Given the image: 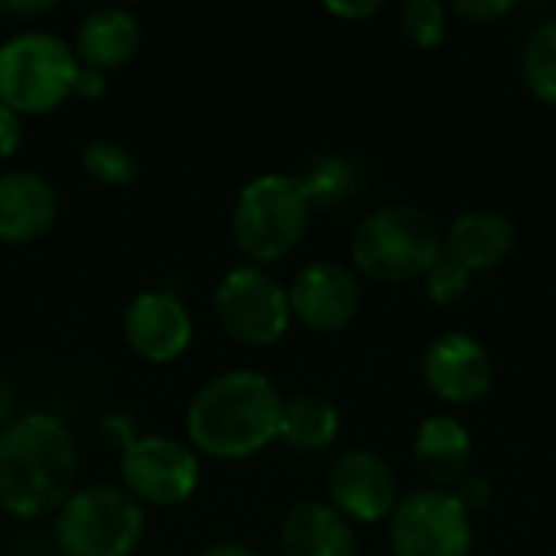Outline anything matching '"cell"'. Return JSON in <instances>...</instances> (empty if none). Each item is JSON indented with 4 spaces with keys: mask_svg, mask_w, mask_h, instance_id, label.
Returning <instances> with one entry per match:
<instances>
[{
    "mask_svg": "<svg viewBox=\"0 0 556 556\" xmlns=\"http://www.w3.org/2000/svg\"><path fill=\"white\" fill-rule=\"evenodd\" d=\"M283 394L251 368L208 378L186 407V443L208 459L235 463L257 456L280 433Z\"/></svg>",
    "mask_w": 556,
    "mask_h": 556,
    "instance_id": "1",
    "label": "cell"
},
{
    "mask_svg": "<svg viewBox=\"0 0 556 556\" xmlns=\"http://www.w3.org/2000/svg\"><path fill=\"white\" fill-rule=\"evenodd\" d=\"M78 443L65 420L46 410L16 414L0 430V508L13 518H46L75 492Z\"/></svg>",
    "mask_w": 556,
    "mask_h": 556,
    "instance_id": "2",
    "label": "cell"
},
{
    "mask_svg": "<svg viewBox=\"0 0 556 556\" xmlns=\"http://www.w3.org/2000/svg\"><path fill=\"white\" fill-rule=\"evenodd\" d=\"M352 270L375 283L424 280L443 257V228L420 205H384L368 212L349 241Z\"/></svg>",
    "mask_w": 556,
    "mask_h": 556,
    "instance_id": "3",
    "label": "cell"
},
{
    "mask_svg": "<svg viewBox=\"0 0 556 556\" xmlns=\"http://www.w3.org/2000/svg\"><path fill=\"white\" fill-rule=\"evenodd\" d=\"M313 202L293 173H261L241 186L231 208V238L238 251L267 267L296 251L309 228Z\"/></svg>",
    "mask_w": 556,
    "mask_h": 556,
    "instance_id": "4",
    "label": "cell"
},
{
    "mask_svg": "<svg viewBox=\"0 0 556 556\" xmlns=\"http://www.w3.org/2000/svg\"><path fill=\"white\" fill-rule=\"evenodd\" d=\"M78 59L62 36L23 29L0 42V104L39 117L72 98Z\"/></svg>",
    "mask_w": 556,
    "mask_h": 556,
    "instance_id": "5",
    "label": "cell"
},
{
    "mask_svg": "<svg viewBox=\"0 0 556 556\" xmlns=\"http://www.w3.org/2000/svg\"><path fill=\"white\" fill-rule=\"evenodd\" d=\"M143 528V505L108 482L75 489L52 515V534L62 556H130Z\"/></svg>",
    "mask_w": 556,
    "mask_h": 556,
    "instance_id": "6",
    "label": "cell"
},
{
    "mask_svg": "<svg viewBox=\"0 0 556 556\" xmlns=\"http://www.w3.org/2000/svg\"><path fill=\"white\" fill-rule=\"evenodd\" d=\"M212 309L222 332L244 349H270L293 326L287 287L257 264L225 270L215 283Z\"/></svg>",
    "mask_w": 556,
    "mask_h": 556,
    "instance_id": "7",
    "label": "cell"
},
{
    "mask_svg": "<svg viewBox=\"0 0 556 556\" xmlns=\"http://www.w3.org/2000/svg\"><path fill=\"white\" fill-rule=\"evenodd\" d=\"M117 476H121V489L134 502L153 508H173L195 495L202 482V463L189 443L176 437L150 433V437H134L127 446H121Z\"/></svg>",
    "mask_w": 556,
    "mask_h": 556,
    "instance_id": "8",
    "label": "cell"
},
{
    "mask_svg": "<svg viewBox=\"0 0 556 556\" xmlns=\"http://www.w3.org/2000/svg\"><path fill=\"white\" fill-rule=\"evenodd\" d=\"M388 541L394 556H469L472 515L450 489H417L388 518Z\"/></svg>",
    "mask_w": 556,
    "mask_h": 556,
    "instance_id": "9",
    "label": "cell"
},
{
    "mask_svg": "<svg viewBox=\"0 0 556 556\" xmlns=\"http://www.w3.org/2000/svg\"><path fill=\"white\" fill-rule=\"evenodd\" d=\"M326 502L352 525L388 521L401 502V482L391 463L371 450L342 453L326 476Z\"/></svg>",
    "mask_w": 556,
    "mask_h": 556,
    "instance_id": "10",
    "label": "cell"
},
{
    "mask_svg": "<svg viewBox=\"0 0 556 556\" xmlns=\"http://www.w3.org/2000/svg\"><path fill=\"white\" fill-rule=\"evenodd\" d=\"M293 323L309 332H342L362 313V280L349 264L313 261L296 270L287 287Z\"/></svg>",
    "mask_w": 556,
    "mask_h": 556,
    "instance_id": "11",
    "label": "cell"
},
{
    "mask_svg": "<svg viewBox=\"0 0 556 556\" xmlns=\"http://www.w3.org/2000/svg\"><path fill=\"white\" fill-rule=\"evenodd\" d=\"M420 378L427 391L440 397L443 404L469 407L492 391L495 368H492L489 349L476 336L453 329V332L437 336L424 349Z\"/></svg>",
    "mask_w": 556,
    "mask_h": 556,
    "instance_id": "12",
    "label": "cell"
},
{
    "mask_svg": "<svg viewBox=\"0 0 556 556\" xmlns=\"http://www.w3.org/2000/svg\"><path fill=\"white\" fill-rule=\"evenodd\" d=\"M127 349L150 365H169L192 345V316L186 303L169 290H140L130 296L121 316Z\"/></svg>",
    "mask_w": 556,
    "mask_h": 556,
    "instance_id": "13",
    "label": "cell"
},
{
    "mask_svg": "<svg viewBox=\"0 0 556 556\" xmlns=\"http://www.w3.org/2000/svg\"><path fill=\"white\" fill-rule=\"evenodd\" d=\"M59 218L55 186L36 169L0 173V244H33Z\"/></svg>",
    "mask_w": 556,
    "mask_h": 556,
    "instance_id": "14",
    "label": "cell"
},
{
    "mask_svg": "<svg viewBox=\"0 0 556 556\" xmlns=\"http://www.w3.org/2000/svg\"><path fill=\"white\" fill-rule=\"evenodd\" d=\"M283 556H358L355 525L345 521L329 502H296L280 521Z\"/></svg>",
    "mask_w": 556,
    "mask_h": 556,
    "instance_id": "15",
    "label": "cell"
},
{
    "mask_svg": "<svg viewBox=\"0 0 556 556\" xmlns=\"http://www.w3.org/2000/svg\"><path fill=\"white\" fill-rule=\"evenodd\" d=\"M140 39H143V29L130 10L94 7L75 26L72 52H75L78 65H88V68H98L108 75L111 68H121L137 55Z\"/></svg>",
    "mask_w": 556,
    "mask_h": 556,
    "instance_id": "16",
    "label": "cell"
},
{
    "mask_svg": "<svg viewBox=\"0 0 556 556\" xmlns=\"http://www.w3.org/2000/svg\"><path fill=\"white\" fill-rule=\"evenodd\" d=\"M515 222L495 208H469L443 231V254L463 270L479 274L505 264L515 248Z\"/></svg>",
    "mask_w": 556,
    "mask_h": 556,
    "instance_id": "17",
    "label": "cell"
},
{
    "mask_svg": "<svg viewBox=\"0 0 556 556\" xmlns=\"http://www.w3.org/2000/svg\"><path fill=\"white\" fill-rule=\"evenodd\" d=\"M414 466L430 489H456L472 466V433L450 414L427 417L414 433Z\"/></svg>",
    "mask_w": 556,
    "mask_h": 556,
    "instance_id": "18",
    "label": "cell"
},
{
    "mask_svg": "<svg viewBox=\"0 0 556 556\" xmlns=\"http://www.w3.org/2000/svg\"><path fill=\"white\" fill-rule=\"evenodd\" d=\"M339 433H342V414L329 397L313 394V391L283 397L277 440H283L290 450L319 453V450H329L339 440Z\"/></svg>",
    "mask_w": 556,
    "mask_h": 556,
    "instance_id": "19",
    "label": "cell"
},
{
    "mask_svg": "<svg viewBox=\"0 0 556 556\" xmlns=\"http://www.w3.org/2000/svg\"><path fill=\"white\" fill-rule=\"evenodd\" d=\"M296 176H300L313 208L316 205L336 208V205H345V202L358 199V192H362V169L345 153H319Z\"/></svg>",
    "mask_w": 556,
    "mask_h": 556,
    "instance_id": "20",
    "label": "cell"
},
{
    "mask_svg": "<svg viewBox=\"0 0 556 556\" xmlns=\"http://www.w3.org/2000/svg\"><path fill=\"white\" fill-rule=\"evenodd\" d=\"M521 78L541 104L556 108V16L541 20L528 33L521 49Z\"/></svg>",
    "mask_w": 556,
    "mask_h": 556,
    "instance_id": "21",
    "label": "cell"
},
{
    "mask_svg": "<svg viewBox=\"0 0 556 556\" xmlns=\"http://www.w3.org/2000/svg\"><path fill=\"white\" fill-rule=\"evenodd\" d=\"M81 169L98 182V186H108V189H124L137 179V156L117 143V140H88L81 147Z\"/></svg>",
    "mask_w": 556,
    "mask_h": 556,
    "instance_id": "22",
    "label": "cell"
},
{
    "mask_svg": "<svg viewBox=\"0 0 556 556\" xmlns=\"http://www.w3.org/2000/svg\"><path fill=\"white\" fill-rule=\"evenodd\" d=\"M401 33L417 49H437L450 33V10L437 0H407L401 7Z\"/></svg>",
    "mask_w": 556,
    "mask_h": 556,
    "instance_id": "23",
    "label": "cell"
},
{
    "mask_svg": "<svg viewBox=\"0 0 556 556\" xmlns=\"http://www.w3.org/2000/svg\"><path fill=\"white\" fill-rule=\"evenodd\" d=\"M472 287V274L463 270L456 261H450L446 254L430 267V274L424 277V290L437 306H456L469 296Z\"/></svg>",
    "mask_w": 556,
    "mask_h": 556,
    "instance_id": "24",
    "label": "cell"
},
{
    "mask_svg": "<svg viewBox=\"0 0 556 556\" xmlns=\"http://www.w3.org/2000/svg\"><path fill=\"white\" fill-rule=\"evenodd\" d=\"M453 13L459 16V20H469V23H482V26H489V23H498L502 16H508V13H515V3L511 0H459L456 7H453Z\"/></svg>",
    "mask_w": 556,
    "mask_h": 556,
    "instance_id": "25",
    "label": "cell"
},
{
    "mask_svg": "<svg viewBox=\"0 0 556 556\" xmlns=\"http://www.w3.org/2000/svg\"><path fill=\"white\" fill-rule=\"evenodd\" d=\"M450 492L463 502V508H466L469 515L485 511V508L492 505V498H495V489H492V482H489L485 476H463L459 485L450 489Z\"/></svg>",
    "mask_w": 556,
    "mask_h": 556,
    "instance_id": "26",
    "label": "cell"
},
{
    "mask_svg": "<svg viewBox=\"0 0 556 556\" xmlns=\"http://www.w3.org/2000/svg\"><path fill=\"white\" fill-rule=\"evenodd\" d=\"M23 137H26L23 117L13 108L0 104V160L16 156V150L23 147Z\"/></svg>",
    "mask_w": 556,
    "mask_h": 556,
    "instance_id": "27",
    "label": "cell"
},
{
    "mask_svg": "<svg viewBox=\"0 0 556 556\" xmlns=\"http://www.w3.org/2000/svg\"><path fill=\"white\" fill-rule=\"evenodd\" d=\"M108 91V75L98 72V68H88V65H78V75H75V85H72V98L78 101H94Z\"/></svg>",
    "mask_w": 556,
    "mask_h": 556,
    "instance_id": "28",
    "label": "cell"
},
{
    "mask_svg": "<svg viewBox=\"0 0 556 556\" xmlns=\"http://www.w3.org/2000/svg\"><path fill=\"white\" fill-rule=\"evenodd\" d=\"M326 10L332 13V16H342V20H368V16H375V13H381V0H358V3H345V0H332V3H326Z\"/></svg>",
    "mask_w": 556,
    "mask_h": 556,
    "instance_id": "29",
    "label": "cell"
},
{
    "mask_svg": "<svg viewBox=\"0 0 556 556\" xmlns=\"http://www.w3.org/2000/svg\"><path fill=\"white\" fill-rule=\"evenodd\" d=\"M101 430H104L117 446H127V443L134 440V427H130L121 414H108L104 424H101Z\"/></svg>",
    "mask_w": 556,
    "mask_h": 556,
    "instance_id": "30",
    "label": "cell"
},
{
    "mask_svg": "<svg viewBox=\"0 0 556 556\" xmlns=\"http://www.w3.org/2000/svg\"><path fill=\"white\" fill-rule=\"evenodd\" d=\"M16 417V394H13V384L0 375V430Z\"/></svg>",
    "mask_w": 556,
    "mask_h": 556,
    "instance_id": "31",
    "label": "cell"
},
{
    "mask_svg": "<svg viewBox=\"0 0 556 556\" xmlns=\"http://www.w3.org/2000/svg\"><path fill=\"white\" fill-rule=\"evenodd\" d=\"M52 10L55 3H0V13H13V16H46Z\"/></svg>",
    "mask_w": 556,
    "mask_h": 556,
    "instance_id": "32",
    "label": "cell"
},
{
    "mask_svg": "<svg viewBox=\"0 0 556 556\" xmlns=\"http://www.w3.org/2000/svg\"><path fill=\"white\" fill-rule=\"evenodd\" d=\"M199 556H257L248 544H238V541H218L212 547H205Z\"/></svg>",
    "mask_w": 556,
    "mask_h": 556,
    "instance_id": "33",
    "label": "cell"
},
{
    "mask_svg": "<svg viewBox=\"0 0 556 556\" xmlns=\"http://www.w3.org/2000/svg\"><path fill=\"white\" fill-rule=\"evenodd\" d=\"M59 556H62V554H59Z\"/></svg>",
    "mask_w": 556,
    "mask_h": 556,
    "instance_id": "34",
    "label": "cell"
}]
</instances>
